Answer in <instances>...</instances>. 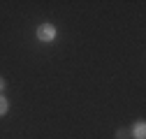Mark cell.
Segmentation results:
<instances>
[{
	"label": "cell",
	"mask_w": 146,
	"mask_h": 139,
	"mask_svg": "<svg viewBox=\"0 0 146 139\" xmlns=\"http://www.w3.org/2000/svg\"><path fill=\"white\" fill-rule=\"evenodd\" d=\"M56 35H58V30L53 28L51 23H42V26L37 28V40H40V42H44V44L53 42V40H56Z\"/></svg>",
	"instance_id": "obj_1"
},
{
	"label": "cell",
	"mask_w": 146,
	"mask_h": 139,
	"mask_svg": "<svg viewBox=\"0 0 146 139\" xmlns=\"http://www.w3.org/2000/svg\"><path fill=\"white\" fill-rule=\"evenodd\" d=\"M130 132H132V139H146V123L144 120H137L130 128Z\"/></svg>",
	"instance_id": "obj_2"
},
{
	"label": "cell",
	"mask_w": 146,
	"mask_h": 139,
	"mask_svg": "<svg viewBox=\"0 0 146 139\" xmlns=\"http://www.w3.org/2000/svg\"><path fill=\"white\" fill-rule=\"evenodd\" d=\"M114 137L116 139H132V132H130V128H118L114 132Z\"/></svg>",
	"instance_id": "obj_3"
},
{
	"label": "cell",
	"mask_w": 146,
	"mask_h": 139,
	"mask_svg": "<svg viewBox=\"0 0 146 139\" xmlns=\"http://www.w3.org/2000/svg\"><path fill=\"white\" fill-rule=\"evenodd\" d=\"M7 111H9V102H7L5 95H0V116H5Z\"/></svg>",
	"instance_id": "obj_4"
},
{
	"label": "cell",
	"mask_w": 146,
	"mask_h": 139,
	"mask_svg": "<svg viewBox=\"0 0 146 139\" xmlns=\"http://www.w3.org/2000/svg\"><path fill=\"white\" fill-rule=\"evenodd\" d=\"M5 88H7V81H5L3 77H0V95H3V93H5Z\"/></svg>",
	"instance_id": "obj_5"
}]
</instances>
